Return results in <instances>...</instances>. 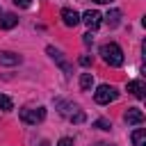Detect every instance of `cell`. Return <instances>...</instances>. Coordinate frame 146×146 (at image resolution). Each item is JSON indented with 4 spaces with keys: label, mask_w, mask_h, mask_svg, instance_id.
I'll return each mask as SVG.
<instances>
[{
    "label": "cell",
    "mask_w": 146,
    "mask_h": 146,
    "mask_svg": "<svg viewBox=\"0 0 146 146\" xmlns=\"http://www.w3.org/2000/svg\"><path fill=\"white\" fill-rule=\"evenodd\" d=\"M100 57H103V62L105 64H110V66H121L123 64V50L116 46V43H103L100 46Z\"/></svg>",
    "instance_id": "6da1fadb"
},
{
    "label": "cell",
    "mask_w": 146,
    "mask_h": 146,
    "mask_svg": "<svg viewBox=\"0 0 146 146\" xmlns=\"http://www.w3.org/2000/svg\"><path fill=\"white\" fill-rule=\"evenodd\" d=\"M55 105H57V107H59V112H62L64 116H68V119H71L73 123H82V121L87 119V116H84V112H82V110H80V107H78L75 103H66V100H57Z\"/></svg>",
    "instance_id": "7a4b0ae2"
},
{
    "label": "cell",
    "mask_w": 146,
    "mask_h": 146,
    "mask_svg": "<svg viewBox=\"0 0 146 146\" xmlns=\"http://www.w3.org/2000/svg\"><path fill=\"white\" fill-rule=\"evenodd\" d=\"M18 116H21L23 123L36 125V123H41V121L46 119V107H25V110H21Z\"/></svg>",
    "instance_id": "3957f363"
},
{
    "label": "cell",
    "mask_w": 146,
    "mask_h": 146,
    "mask_svg": "<svg viewBox=\"0 0 146 146\" xmlns=\"http://www.w3.org/2000/svg\"><path fill=\"white\" fill-rule=\"evenodd\" d=\"M119 98V91L112 87V84H100L98 89H96V94H94V100L98 103V105H107V103H112V100H116Z\"/></svg>",
    "instance_id": "277c9868"
},
{
    "label": "cell",
    "mask_w": 146,
    "mask_h": 146,
    "mask_svg": "<svg viewBox=\"0 0 146 146\" xmlns=\"http://www.w3.org/2000/svg\"><path fill=\"white\" fill-rule=\"evenodd\" d=\"M46 52H48V55H50V57H52V59H55V62H57V64L62 66V71H64L66 75H71V73H73V68H71V64H68V62L64 59V55H62V50H57V48H52V46H48V48H46Z\"/></svg>",
    "instance_id": "5b68a950"
},
{
    "label": "cell",
    "mask_w": 146,
    "mask_h": 146,
    "mask_svg": "<svg viewBox=\"0 0 146 146\" xmlns=\"http://www.w3.org/2000/svg\"><path fill=\"white\" fill-rule=\"evenodd\" d=\"M123 119H125V123H130V125H139V123L144 121V112H141L139 107H128V112L123 114Z\"/></svg>",
    "instance_id": "8992f818"
},
{
    "label": "cell",
    "mask_w": 146,
    "mask_h": 146,
    "mask_svg": "<svg viewBox=\"0 0 146 146\" xmlns=\"http://www.w3.org/2000/svg\"><path fill=\"white\" fill-rule=\"evenodd\" d=\"M80 21H84L87 25H89V30H96L98 25H100V21H103V16L96 11V9H89V11H84V16L80 18Z\"/></svg>",
    "instance_id": "52a82bcc"
},
{
    "label": "cell",
    "mask_w": 146,
    "mask_h": 146,
    "mask_svg": "<svg viewBox=\"0 0 146 146\" xmlns=\"http://www.w3.org/2000/svg\"><path fill=\"white\" fill-rule=\"evenodd\" d=\"M62 21H64V25L75 27V25L80 23V14L73 11V9H68V7H64V9H62Z\"/></svg>",
    "instance_id": "ba28073f"
},
{
    "label": "cell",
    "mask_w": 146,
    "mask_h": 146,
    "mask_svg": "<svg viewBox=\"0 0 146 146\" xmlns=\"http://www.w3.org/2000/svg\"><path fill=\"white\" fill-rule=\"evenodd\" d=\"M128 91L135 96V98H144L146 96V84L141 80H130L128 82Z\"/></svg>",
    "instance_id": "9c48e42d"
},
{
    "label": "cell",
    "mask_w": 146,
    "mask_h": 146,
    "mask_svg": "<svg viewBox=\"0 0 146 146\" xmlns=\"http://www.w3.org/2000/svg\"><path fill=\"white\" fill-rule=\"evenodd\" d=\"M0 64L2 66H16V64H21V55L9 52V50H0Z\"/></svg>",
    "instance_id": "30bf717a"
},
{
    "label": "cell",
    "mask_w": 146,
    "mask_h": 146,
    "mask_svg": "<svg viewBox=\"0 0 146 146\" xmlns=\"http://www.w3.org/2000/svg\"><path fill=\"white\" fill-rule=\"evenodd\" d=\"M105 23H107L110 27H116V25L121 23V11H119V9H110V11L105 14Z\"/></svg>",
    "instance_id": "8fae6325"
},
{
    "label": "cell",
    "mask_w": 146,
    "mask_h": 146,
    "mask_svg": "<svg viewBox=\"0 0 146 146\" xmlns=\"http://www.w3.org/2000/svg\"><path fill=\"white\" fill-rule=\"evenodd\" d=\"M16 23H18V16H16V14H5V16L0 18V27H2V30H11Z\"/></svg>",
    "instance_id": "7c38bea8"
},
{
    "label": "cell",
    "mask_w": 146,
    "mask_h": 146,
    "mask_svg": "<svg viewBox=\"0 0 146 146\" xmlns=\"http://www.w3.org/2000/svg\"><path fill=\"white\" fill-rule=\"evenodd\" d=\"M91 84H94V75H91V73H82V75H80V89H82V91H89Z\"/></svg>",
    "instance_id": "4fadbf2b"
},
{
    "label": "cell",
    "mask_w": 146,
    "mask_h": 146,
    "mask_svg": "<svg viewBox=\"0 0 146 146\" xmlns=\"http://www.w3.org/2000/svg\"><path fill=\"white\" fill-rule=\"evenodd\" d=\"M132 144H135V146H146V132H144L141 128H137V130L132 132Z\"/></svg>",
    "instance_id": "5bb4252c"
},
{
    "label": "cell",
    "mask_w": 146,
    "mask_h": 146,
    "mask_svg": "<svg viewBox=\"0 0 146 146\" xmlns=\"http://www.w3.org/2000/svg\"><path fill=\"white\" fill-rule=\"evenodd\" d=\"M11 107H14L11 98H9V96H5V94H0V110H2V112H9Z\"/></svg>",
    "instance_id": "9a60e30c"
},
{
    "label": "cell",
    "mask_w": 146,
    "mask_h": 146,
    "mask_svg": "<svg viewBox=\"0 0 146 146\" xmlns=\"http://www.w3.org/2000/svg\"><path fill=\"white\" fill-rule=\"evenodd\" d=\"M94 128H98V130H110L112 123H110L107 119H98V121H94Z\"/></svg>",
    "instance_id": "2e32d148"
},
{
    "label": "cell",
    "mask_w": 146,
    "mask_h": 146,
    "mask_svg": "<svg viewBox=\"0 0 146 146\" xmlns=\"http://www.w3.org/2000/svg\"><path fill=\"white\" fill-rule=\"evenodd\" d=\"M57 146H73V139H68V137H62V139L57 141Z\"/></svg>",
    "instance_id": "e0dca14e"
},
{
    "label": "cell",
    "mask_w": 146,
    "mask_h": 146,
    "mask_svg": "<svg viewBox=\"0 0 146 146\" xmlns=\"http://www.w3.org/2000/svg\"><path fill=\"white\" fill-rule=\"evenodd\" d=\"M14 5H16V7H23V9H25V7H30V5H32V0H14Z\"/></svg>",
    "instance_id": "ac0fdd59"
},
{
    "label": "cell",
    "mask_w": 146,
    "mask_h": 146,
    "mask_svg": "<svg viewBox=\"0 0 146 146\" xmlns=\"http://www.w3.org/2000/svg\"><path fill=\"white\" fill-rule=\"evenodd\" d=\"M80 64H82V66H91V57H89V55H82V57H80Z\"/></svg>",
    "instance_id": "d6986e66"
},
{
    "label": "cell",
    "mask_w": 146,
    "mask_h": 146,
    "mask_svg": "<svg viewBox=\"0 0 146 146\" xmlns=\"http://www.w3.org/2000/svg\"><path fill=\"white\" fill-rule=\"evenodd\" d=\"M82 41H84V43H87V46H89V43H91V41H94V36H91V32H87V34H84V39H82Z\"/></svg>",
    "instance_id": "ffe728a7"
},
{
    "label": "cell",
    "mask_w": 146,
    "mask_h": 146,
    "mask_svg": "<svg viewBox=\"0 0 146 146\" xmlns=\"http://www.w3.org/2000/svg\"><path fill=\"white\" fill-rule=\"evenodd\" d=\"M94 2H98V5H110L112 0H94Z\"/></svg>",
    "instance_id": "44dd1931"
},
{
    "label": "cell",
    "mask_w": 146,
    "mask_h": 146,
    "mask_svg": "<svg viewBox=\"0 0 146 146\" xmlns=\"http://www.w3.org/2000/svg\"><path fill=\"white\" fill-rule=\"evenodd\" d=\"M94 146H112V144H105V141H100V144H94Z\"/></svg>",
    "instance_id": "7402d4cb"
}]
</instances>
